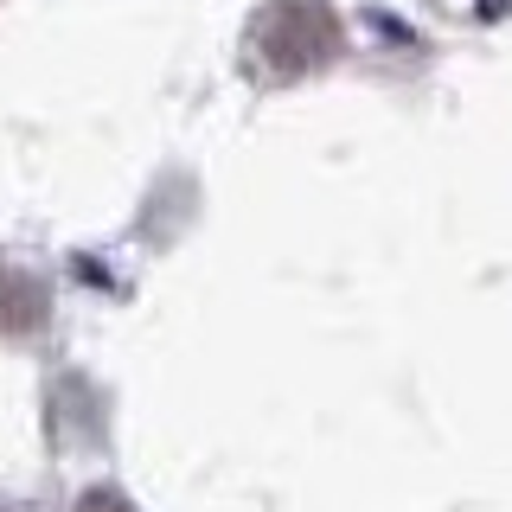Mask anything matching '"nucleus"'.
<instances>
[{
  "instance_id": "obj_2",
  "label": "nucleus",
  "mask_w": 512,
  "mask_h": 512,
  "mask_svg": "<svg viewBox=\"0 0 512 512\" xmlns=\"http://www.w3.org/2000/svg\"><path fill=\"white\" fill-rule=\"evenodd\" d=\"M77 512H135V506H128L122 493H84V506H77Z\"/></svg>"
},
{
  "instance_id": "obj_1",
  "label": "nucleus",
  "mask_w": 512,
  "mask_h": 512,
  "mask_svg": "<svg viewBox=\"0 0 512 512\" xmlns=\"http://www.w3.org/2000/svg\"><path fill=\"white\" fill-rule=\"evenodd\" d=\"M250 52L269 64V71L295 77L308 71V64H320L333 52V20L320 0H282V7H269L263 20L250 26Z\"/></svg>"
}]
</instances>
